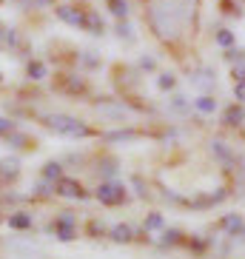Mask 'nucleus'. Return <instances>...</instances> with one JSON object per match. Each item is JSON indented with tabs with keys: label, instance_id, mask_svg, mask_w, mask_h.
Here are the masks:
<instances>
[{
	"label": "nucleus",
	"instance_id": "1",
	"mask_svg": "<svg viewBox=\"0 0 245 259\" xmlns=\"http://www.w3.org/2000/svg\"><path fill=\"white\" fill-rule=\"evenodd\" d=\"M148 23H151V29L160 34L162 40H171L177 37V31H180V20H177V9L171 6V3H154L151 9H148Z\"/></svg>",
	"mask_w": 245,
	"mask_h": 259
},
{
	"label": "nucleus",
	"instance_id": "2",
	"mask_svg": "<svg viewBox=\"0 0 245 259\" xmlns=\"http://www.w3.org/2000/svg\"><path fill=\"white\" fill-rule=\"evenodd\" d=\"M46 125L52 131H57V134H63V137H89L92 134V128L86 122L74 120V117H66V114H52L46 120Z\"/></svg>",
	"mask_w": 245,
	"mask_h": 259
},
{
	"label": "nucleus",
	"instance_id": "3",
	"mask_svg": "<svg viewBox=\"0 0 245 259\" xmlns=\"http://www.w3.org/2000/svg\"><path fill=\"white\" fill-rule=\"evenodd\" d=\"M97 199L103 202V205H108V208L123 205V202H126V188H123L120 183H100Z\"/></svg>",
	"mask_w": 245,
	"mask_h": 259
},
{
	"label": "nucleus",
	"instance_id": "4",
	"mask_svg": "<svg viewBox=\"0 0 245 259\" xmlns=\"http://www.w3.org/2000/svg\"><path fill=\"white\" fill-rule=\"evenodd\" d=\"M54 236L60 239V242H71L77 236V220L71 211H63L57 220H54Z\"/></svg>",
	"mask_w": 245,
	"mask_h": 259
},
{
	"label": "nucleus",
	"instance_id": "5",
	"mask_svg": "<svg viewBox=\"0 0 245 259\" xmlns=\"http://www.w3.org/2000/svg\"><path fill=\"white\" fill-rule=\"evenodd\" d=\"M57 194L60 197H66V199H83L86 197V191H83V185L77 183V180H71V177H60L57 180Z\"/></svg>",
	"mask_w": 245,
	"mask_h": 259
},
{
	"label": "nucleus",
	"instance_id": "6",
	"mask_svg": "<svg viewBox=\"0 0 245 259\" xmlns=\"http://www.w3.org/2000/svg\"><path fill=\"white\" fill-rule=\"evenodd\" d=\"M222 122H225V125H231V128L242 125V122H245V108L237 106V103H234V106H228L225 111H222Z\"/></svg>",
	"mask_w": 245,
	"mask_h": 259
},
{
	"label": "nucleus",
	"instance_id": "7",
	"mask_svg": "<svg viewBox=\"0 0 245 259\" xmlns=\"http://www.w3.org/2000/svg\"><path fill=\"white\" fill-rule=\"evenodd\" d=\"M57 17H60L63 23H69V26H83V12H77L74 6H60L57 9Z\"/></svg>",
	"mask_w": 245,
	"mask_h": 259
},
{
	"label": "nucleus",
	"instance_id": "8",
	"mask_svg": "<svg viewBox=\"0 0 245 259\" xmlns=\"http://www.w3.org/2000/svg\"><path fill=\"white\" fill-rule=\"evenodd\" d=\"M220 228L225 231V234L237 236L239 231H242V217H239V213H225V217L220 220Z\"/></svg>",
	"mask_w": 245,
	"mask_h": 259
},
{
	"label": "nucleus",
	"instance_id": "9",
	"mask_svg": "<svg viewBox=\"0 0 245 259\" xmlns=\"http://www.w3.org/2000/svg\"><path fill=\"white\" fill-rule=\"evenodd\" d=\"M9 228H15V231H29L31 228V213L26 211H17L9 217Z\"/></svg>",
	"mask_w": 245,
	"mask_h": 259
},
{
	"label": "nucleus",
	"instance_id": "10",
	"mask_svg": "<svg viewBox=\"0 0 245 259\" xmlns=\"http://www.w3.org/2000/svg\"><path fill=\"white\" fill-rule=\"evenodd\" d=\"M83 29L92 31V34H103V17H100L97 12H89V15L83 17Z\"/></svg>",
	"mask_w": 245,
	"mask_h": 259
},
{
	"label": "nucleus",
	"instance_id": "11",
	"mask_svg": "<svg viewBox=\"0 0 245 259\" xmlns=\"http://www.w3.org/2000/svg\"><path fill=\"white\" fill-rule=\"evenodd\" d=\"M183 242V231H177V228H166L160 236V245L162 248H174V245Z\"/></svg>",
	"mask_w": 245,
	"mask_h": 259
},
{
	"label": "nucleus",
	"instance_id": "12",
	"mask_svg": "<svg viewBox=\"0 0 245 259\" xmlns=\"http://www.w3.org/2000/svg\"><path fill=\"white\" fill-rule=\"evenodd\" d=\"M111 239L120 242V245H129L131 239H134V231H131L129 225H114V228H111Z\"/></svg>",
	"mask_w": 245,
	"mask_h": 259
},
{
	"label": "nucleus",
	"instance_id": "13",
	"mask_svg": "<svg viewBox=\"0 0 245 259\" xmlns=\"http://www.w3.org/2000/svg\"><path fill=\"white\" fill-rule=\"evenodd\" d=\"M211 151H214L222 162H234V151H231L228 143H222V140H214V143H211Z\"/></svg>",
	"mask_w": 245,
	"mask_h": 259
},
{
	"label": "nucleus",
	"instance_id": "14",
	"mask_svg": "<svg viewBox=\"0 0 245 259\" xmlns=\"http://www.w3.org/2000/svg\"><path fill=\"white\" fill-rule=\"evenodd\" d=\"M26 74H29L31 80H43V77L49 74V69H46V63H40V60H29V66H26Z\"/></svg>",
	"mask_w": 245,
	"mask_h": 259
},
{
	"label": "nucleus",
	"instance_id": "15",
	"mask_svg": "<svg viewBox=\"0 0 245 259\" xmlns=\"http://www.w3.org/2000/svg\"><path fill=\"white\" fill-rule=\"evenodd\" d=\"M194 106H197V111H202V114H214L217 111V100L208 97V94H202V97L194 100Z\"/></svg>",
	"mask_w": 245,
	"mask_h": 259
},
{
	"label": "nucleus",
	"instance_id": "16",
	"mask_svg": "<svg viewBox=\"0 0 245 259\" xmlns=\"http://www.w3.org/2000/svg\"><path fill=\"white\" fill-rule=\"evenodd\" d=\"M60 177H63V165H60V162H46V165H43V180L54 183V180H60Z\"/></svg>",
	"mask_w": 245,
	"mask_h": 259
},
{
	"label": "nucleus",
	"instance_id": "17",
	"mask_svg": "<svg viewBox=\"0 0 245 259\" xmlns=\"http://www.w3.org/2000/svg\"><path fill=\"white\" fill-rule=\"evenodd\" d=\"M108 12L114 17H120V20H126L129 17V3L126 0H108Z\"/></svg>",
	"mask_w": 245,
	"mask_h": 259
},
{
	"label": "nucleus",
	"instance_id": "18",
	"mask_svg": "<svg viewBox=\"0 0 245 259\" xmlns=\"http://www.w3.org/2000/svg\"><path fill=\"white\" fill-rule=\"evenodd\" d=\"M134 137H137L134 131H114V134H106L108 143H131Z\"/></svg>",
	"mask_w": 245,
	"mask_h": 259
},
{
	"label": "nucleus",
	"instance_id": "19",
	"mask_svg": "<svg viewBox=\"0 0 245 259\" xmlns=\"http://www.w3.org/2000/svg\"><path fill=\"white\" fill-rule=\"evenodd\" d=\"M162 225H166L162 213H148V217H146V231H160Z\"/></svg>",
	"mask_w": 245,
	"mask_h": 259
},
{
	"label": "nucleus",
	"instance_id": "20",
	"mask_svg": "<svg viewBox=\"0 0 245 259\" xmlns=\"http://www.w3.org/2000/svg\"><path fill=\"white\" fill-rule=\"evenodd\" d=\"M17 168H20L17 160H3L0 162V174L3 177H17Z\"/></svg>",
	"mask_w": 245,
	"mask_h": 259
},
{
	"label": "nucleus",
	"instance_id": "21",
	"mask_svg": "<svg viewBox=\"0 0 245 259\" xmlns=\"http://www.w3.org/2000/svg\"><path fill=\"white\" fill-rule=\"evenodd\" d=\"M217 46H222V49H228V46H234V31H217Z\"/></svg>",
	"mask_w": 245,
	"mask_h": 259
},
{
	"label": "nucleus",
	"instance_id": "22",
	"mask_svg": "<svg viewBox=\"0 0 245 259\" xmlns=\"http://www.w3.org/2000/svg\"><path fill=\"white\" fill-rule=\"evenodd\" d=\"M6 140H9V145H12V148H26V143H29V137H26V134H15V131H12Z\"/></svg>",
	"mask_w": 245,
	"mask_h": 259
},
{
	"label": "nucleus",
	"instance_id": "23",
	"mask_svg": "<svg viewBox=\"0 0 245 259\" xmlns=\"http://www.w3.org/2000/svg\"><path fill=\"white\" fill-rule=\"evenodd\" d=\"M157 85H160L162 92H169V89H174V85H177V80H174V74H160Z\"/></svg>",
	"mask_w": 245,
	"mask_h": 259
},
{
	"label": "nucleus",
	"instance_id": "24",
	"mask_svg": "<svg viewBox=\"0 0 245 259\" xmlns=\"http://www.w3.org/2000/svg\"><path fill=\"white\" fill-rule=\"evenodd\" d=\"M97 111H103V114H111V117H123V114H126V111H123V106H103V103L97 106Z\"/></svg>",
	"mask_w": 245,
	"mask_h": 259
},
{
	"label": "nucleus",
	"instance_id": "25",
	"mask_svg": "<svg viewBox=\"0 0 245 259\" xmlns=\"http://www.w3.org/2000/svg\"><path fill=\"white\" fill-rule=\"evenodd\" d=\"M231 77H234V83H239V80H245V60L234 63V69H231Z\"/></svg>",
	"mask_w": 245,
	"mask_h": 259
},
{
	"label": "nucleus",
	"instance_id": "26",
	"mask_svg": "<svg viewBox=\"0 0 245 259\" xmlns=\"http://www.w3.org/2000/svg\"><path fill=\"white\" fill-rule=\"evenodd\" d=\"M12 131H15V122L6 120V117H0V137H9Z\"/></svg>",
	"mask_w": 245,
	"mask_h": 259
},
{
	"label": "nucleus",
	"instance_id": "27",
	"mask_svg": "<svg viewBox=\"0 0 245 259\" xmlns=\"http://www.w3.org/2000/svg\"><path fill=\"white\" fill-rule=\"evenodd\" d=\"M234 97H237L239 103H245V80H239V83H234Z\"/></svg>",
	"mask_w": 245,
	"mask_h": 259
},
{
	"label": "nucleus",
	"instance_id": "28",
	"mask_svg": "<svg viewBox=\"0 0 245 259\" xmlns=\"http://www.w3.org/2000/svg\"><path fill=\"white\" fill-rule=\"evenodd\" d=\"M194 85H199V89H208V85H211V77H208V71H202V74L194 80Z\"/></svg>",
	"mask_w": 245,
	"mask_h": 259
},
{
	"label": "nucleus",
	"instance_id": "29",
	"mask_svg": "<svg viewBox=\"0 0 245 259\" xmlns=\"http://www.w3.org/2000/svg\"><path fill=\"white\" fill-rule=\"evenodd\" d=\"M117 34H120V37H131V26L126 23V20H120V23H117Z\"/></svg>",
	"mask_w": 245,
	"mask_h": 259
},
{
	"label": "nucleus",
	"instance_id": "30",
	"mask_svg": "<svg viewBox=\"0 0 245 259\" xmlns=\"http://www.w3.org/2000/svg\"><path fill=\"white\" fill-rule=\"evenodd\" d=\"M37 191L43 194V197H49V194H54V185H49V180H43V183L37 185Z\"/></svg>",
	"mask_w": 245,
	"mask_h": 259
},
{
	"label": "nucleus",
	"instance_id": "31",
	"mask_svg": "<svg viewBox=\"0 0 245 259\" xmlns=\"http://www.w3.org/2000/svg\"><path fill=\"white\" fill-rule=\"evenodd\" d=\"M171 106H174L177 111H185V108H188V103H185V97H180V94H177V97H174V103H171Z\"/></svg>",
	"mask_w": 245,
	"mask_h": 259
},
{
	"label": "nucleus",
	"instance_id": "32",
	"mask_svg": "<svg viewBox=\"0 0 245 259\" xmlns=\"http://www.w3.org/2000/svg\"><path fill=\"white\" fill-rule=\"evenodd\" d=\"M140 66H143V69H154V60H151V57H143V60H140Z\"/></svg>",
	"mask_w": 245,
	"mask_h": 259
},
{
	"label": "nucleus",
	"instance_id": "33",
	"mask_svg": "<svg viewBox=\"0 0 245 259\" xmlns=\"http://www.w3.org/2000/svg\"><path fill=\"white\" fill-rule=\"evenodd\" d=\"M0 80H3V74H0Z\"/></svg>",
	"mask_w": 245,
	"mask_h": 259
},
{
	"label": "nucleus",
	"instance_id": "34",
	"mask_svg": "<svg viewBox=\"0 0 245 259\" xmlns=\"http://www.w3.org/2000/svg\"><path fill=\"white\" fill-rule=\"evenodd\" d=\"M0 222H3V217H0Z\"/></svg>",
	"mask_w": 245,
	"mask_h": 259
},
{
	"label": "nucleus",
	"instance_id": "35",
	"mask_svg": "<svg viewBox=\"0 0 245 259\" xmlns=\"http://www.w3.org/2000/svg\"><path fill=\"white\" fill-rule=\"evenodd\" d=\"M0 3H3V0H0Z\"/></svg>",
	"mask_w": 245,
	"mask_h": 259
}]
</instances>
